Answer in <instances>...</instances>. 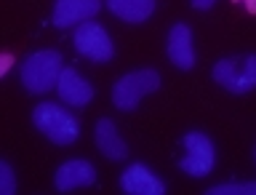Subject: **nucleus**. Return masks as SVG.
Here are the masks:
<instances>
[{"mask_svg": "<svg viewBox=\"0 0 256 195\" xmlns=\"http://www.w3.org/2000/svg\"><path fill=\"white\" fill-rule=\"evenodd\" d=\"M32 123L38 126V131L51 139L54 144H72L80 134V123L72 112L62 110L54 102H43L32 110Z\"/></svg>", "mask_w": 256, "mask_h": 195, "instance_id": "2", "label": "nucleus"}, {"mask_svg": "<svg viewBox=\"0 0 256 195\" xmlns=\"http://www.w3.org/2000/svg\"><path fill=\"white\" fill-rule=\"evenodd\" d=\"M96 182V168L88 163V160H67L56 168L54 184L59 192H70L75 187H88V184Z\"/></svg>", "mask_w": 256, "mask_h": 195, "instance_id": "9", "label": "nucleus"}, {"mask_svg": "<svg viewBox=\"0 0 256 195\" xmlns=\"http://www.w3.org/2000/svg\"><path fill=\"white\" fill-rule=\"evenodd\" d=\"M168 59L179 70H192L195 67V48H192V32L184 22L174 24L171 35H168Z\"/></svg>", "mask_w": 256, "mask_h": 195, "instance_id": "11", "label": "nucleus"}, {"mask_svg": "<svg viewBox=\"0 0 256 195\" xmlns=\"http://www.w3.org/2000/svg\"><path fill=\"white\" fill-rule=\"evenodd\" d=\"M75 46L78 51L91 62H110L115 54V46L107 35V30L96 22H83L75 30Z\"/></svg>", "mask_w": 256, "mask_h": 195, "instance_id": "6", "label": "nucleus"}, {"mask_svg": "<svg viewBox=\"0 0 256 195\" xmlns=\"http://www.w3.org/2000/svg\"><path fill=\"white\" fill-rule=\"evenodd\" d=\"M246 8H248V14H256V0H243Z\"/></svg>", "mask_w": 256, "mask_h": 195, "instance_id": "18", "label": "nucleus"}, {"mask_svg": "<svg viewBox=\"0 0 256 195\" xmlns=\"http://www.w3.org/2000/svg\"><path fill=\"white\" fill-rule=\"evenodd\" d=\"M208 195H256V182H227L208 187Z\"/></svg>", "mask_w": 256, "mask_h": 195, "instance_id": "14", "label": "nucleus"}, {"mask_svg": "<svg viewBox=\"0 0 256 195\" xmlns=\"http://www.w3.org/2000/svg\"><path fill=\"white\" fill-rule=\"evenodd\" d=\"M56 91H59L62 102L70 104V107H86V104L94 99V86L80 78L75 72V67H64L62 70V78H59V83H56Z\"/></svg>", "mask_w": 256, "mask_h": 195, "instance_id": "8", "label": "nucleus"}, {"mask_svg": "<svg viewBox=\"0 0 256 195\" xmlns=\"http://www.w3.org/2000/svg\"><path fill=\"white\" fill-rule=\"evenodd\" d=\"M62 70H64V62L59 51H35L22 62L19 78L30 94H46L51 88H56Z\"/></svg>", "mask_w": 256, "mask_h": 195, "instance_id": "1", "label": "nucleus"}, {"mask_svg": "<svg viewBox=\"0 0 256 195\" xmlns=\"http://www.w3.org/2000/svg\"><path fill=\"white\" fill-rule=\"evenodd\" d=\"M11 64H14V56H11V54H6V56H3V67H0V72L6 75V72L11 70Z\"/></svg>", "mask_w": 256, "mask_h": 195, "instance_id": "17", "label": "nucleus"}, {"mask_svg": "<svg viewBox=\"0 0 256 195\" xmlns=\"http://www.w3.org/2000/svg\"><path fill=\"white\" fill-rule=\"evenodd\" d=\"M254 160H256V152H254Z\"/></svg>", "mask_w": 256, "mask_h": 195, "instance_id": "20", "label": "nucleus"}, {"mask_svg": "<svg viewBox=\"0 0 256 195\" xmlns=\"http://www.w3.org/2000/svg\"><path fill=\"white\" fill-rule=\"evenodd\" d=\"M107 8L128 24H142L155 11V0H107Z\"/></svg>", "mask_w": 256, "mask_h": 195, "instance_id": "13", "label": "nucleus"}, {"mask_svg": "<svg viewBox=\"0 0 256 195\" xmlns=\"http://www.w3.org/2000/svg\"><path fill=\"white\" fill-rule=\"evenodd\" d=\"M0 192L3 195H14L16 192V176H14V168L6 163H0Z\"/></svg>", "mask_w": 256, "mask_h": 195, "instance_id": "15", "label": "nucleus"}, {"mask_svg": "<svg viewBox=\"0 0 256 195\" xmlns=\"http://www.w3.org/2000/svg\"><path fill=\"white\" fill-rule=\"evenodd\" d=\"M120 187L126 192H131V195H163L166 192V184L142 163L128 166L126 171L120 174Z\"/></svg>", "mask_w": 256, "mask_h": 195, "instance_id": "10", "label": "nucleus"}, {"mask_svg": "<svg viewBox=\"0 0 256 195\" xmlns=\"http://www.w3.org/2000/svg\"><path fill=\"white\" fill-rule=\"evenodd\" d=\"M235 3H243V0H235Z\"/></svg>", "mask_w": 256, "mask_h": 195, "instance_id": "19", "label": "nucleus"}, {"mask_svg": "<svg viewBox=\"0 0 256 195\" xmlns=\"http://www.w3.org/2000/svg\"><path fill=\"white\" fill-rule=\"evenodd\" d=\"M96 147H99V152L110 160H123L128 155V144L120 139L118 128L110 118H102L99 123H96Z\"/></svg>", "mask_w": 256, "mask_h": 195, "instance_id": "12", "label": "nucleus"}, {"mask_svg": "<svg viewBox=\"0 0 256 195\" xmlns=\"http://www.w3.org/2000/svg\"><path fill=\"white\" fill-rule=\"evenodd\" d=\"M102 8V0H56L54 24L56 27H72V24L91 22Z\"/></svg>", "mask_w": 256, "mask_h": 195, "instance_id": "7", "label": "nucleus"}, {"mask_svg": "<svg viewBox=\"0 0 256 195\" xmlns=\"http://www.w3.org/2000/svg\"><path fill=\"white\" fill-rule=\"evenodd\" d=\"M184 150L187 155L179 160V168L190 176H206L211 174V168L216 163V152H214V142L200 131H190L184 136Z\"/></svg>", "mask_w": 256, "mask_h": 195, "instance_id": "5", "label": "nucleus"}, {"mask_svg": "<svg viewBox=\"0 0 256 195\" xmlns=\"http://www.w3.org/2000/svg\"><path fill=\"white\" fill-rule=\"evenodd\" d=\"M214 80L230 94H248L256 88V54L227 56L219 59L211 70Z\"/></svg>", "mask_w": 256, "mask_h": 195, "instance_id": "3", "label": "nucleus"}, {"mask_svg": "<svg viewBox=\"0 0 256 195\" xmlns=\"http://www.w3.org/2000/svg\"><path fill=\"white\" fill-rule=\"evenodd\" d=\"M192 8H198V11H208V8H214L216 0H190Z\"/></svg>", "mask_w": 256, "mask_h": 195, "instance_id": "16", "label": "nucleus"}, {"mask_svg": "<svg viewBox=\"0 0 256 195\" xmlns=\"http://www.w3.org/2000/svg\"><path fill=\"white\" fill-rule=\"evenodd\" d=\"M160 88V75L155 70H136V72H128V75H123L115 83V88H112V102H115L118 110L123 112H131L139 107V102L144 99L147 94L158 91Z\"/></svg>", "mask_w": 256, "mask_h": 195, "instance_id": "4", "label": "nucleus"}]
</instances>
